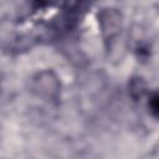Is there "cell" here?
<instances>
[{
	"label": "cell",
	"instance_id": "6da1fadb",
	"mask_svg": "<svg viewBox=\"0 0 159 159\" xmlns=\"http://www.w3.org/2000/svg\"><path fill=\"white\" fill-rule=\"evenodd\" d=\"M91 4L92 0H63L58 17L52 24V34L62 36L76 30Z\"/></svg>",
	"mask_w": 159,
	"mask_h": 159
},
{
	"label": "cell",
	"instance_id": "7a4b0ae2",
	"mask_svg": "<svg viewBox=\"0 0 159 159\" xmlns=\"http://www.w3.org/2000/svg\"><path fill=\"white\" fill-rule=\"evenodd\" d=\"M30 91L37 98L56 104L61 97V81L52 70H42L31 77Z\"/></svg>",
	"mask_w": 159,
	"mask_h": 159
},
{
	"label": "cell",
	"instance_id": "3957f363",
	"mask_svg": "<svg viewBox=\"0 0 159 159\" xmlns=\"http://www.w3.org/2000/svg\"><path fill=\"white\" fill-rule=\"evenodd\" d=\"M98 26L102 39L106 43H111L123 27V16L118 9L104 7L98 12Z\"/></svg>",
	"mask_w": 159,
	"mask_h": 159
},
{
	"label": "cell",
	"instance_id": "277c9868",
	"mask_svg": "<svg viewBox=\"0 0 159 159\" xmlns=\"http://www.w3.org/2000/svg\"><path fill=\"white\" fill-rule=\"evenodd\" d=\"M128 93L134 102L142 101L149 93V87L143 77L134 76L128 82Z\"/></svg>",
	"mask_w": 159,
	"mask_h": 159
},
{
	"label": "cell",
	"instance_id": "5b68a950",
	"mask_svg": "<svg viewBox=\"0 0 159 159\" xmlns=\"http://www.w3.org/2000/svg\"><path fill=\"white\" fill-rule=\"evenodd\" d=\"M147 106H148V109H149L150 114H152L154 118H158V112H159V97H158L157 91H153V92H149V93H148V96H147Z\"/></svg>",
	"mask_w": 159,
	"mask_h": 159
},
{
	"label": "cell",
	"instance_id": "8992f818",
	"mask_svg": "<svg viewBox=\"0 0 159 159\" xmlns=\"http://www.w3.org/2000/svg\"><path fill=\"white\" fill-rule=\"evenodd\" d=\"M57 0H29L30 6L34 11H45L48 7H52Z\"/></svg>",
	"mask_w": 159,
	"mask_h": 159
}]
</instances>
